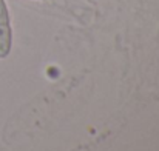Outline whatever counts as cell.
I'll list each match as a JSON object with an SVG mask.
<instances>
[{"instance_id":"obj_1","label":"cell","mask_w":159,"mask_h":151,"mask_svg":"<svg viewBox=\"0 0 159 151\" xmlns=\"http://www.w3.org/2000/svg\"><path fill=\"white\" fill-rule=\"evenodd\" d=\"M12 47V29L9 20V11L5 0H0V59L9 56Z\"/></svg>"}]
</instances>
